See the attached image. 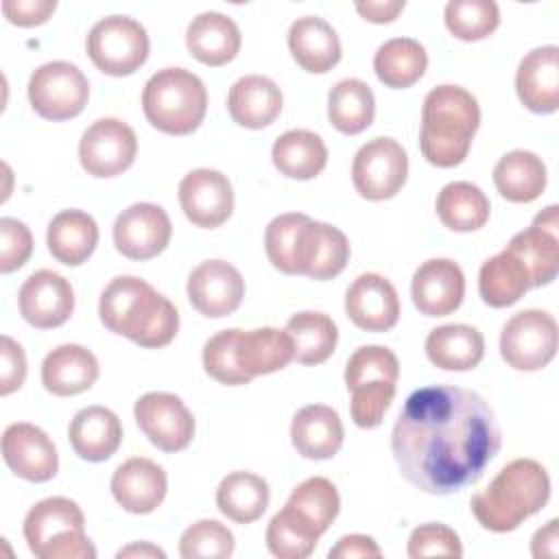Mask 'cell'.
<instances>
[{"label":"cell","instance_id":"1","mask_svg":"<svg viewBox=\"0 0 559 559\" xmlns=\"http://www.w3.org/2000/svg\"><path fill=\"white\" fill-rule=\"evenodd\" d=\"M500 443V426L489 402L450 384L413 391L391 432L400 474L432 496H450L478 483Z\"/></svg>","mask_w":559,"mask_h":559},{"label":"cell","instance_id":"2","mask_svg":"<svg viewBox=\"0 0 559 559\" xmlns=\"http://www.w3.org/2000/svg\"><path fill=\"white\" fill-rule=\"evenodd\" d=\"M98 314L109 332L146 349L166 347L179 330V312L173 301L135 275H118L105 286Z\"/></svg>","mask_w":559,"mask_h":559},{"label":"cell","instance_id":"3","mask_svg":"<svg viewBox=\"0 0 559 559\" xmlns=\"http://www.w3.org/2000/svg\"><path fill=\"white\" fill-rule=\"evenodd\" d=\"M478 124L480 107L474 94L459 85L432 87L421 105V155L437 168L459 166L469 153Z\"/></svg>","mask_w":559,"mask_h":559},{"label":"cell","instance_id":"4","mask_svg":"<svg viewBox=\"0 0 559 559\" xmlns=\"http://www.w3.org/2000/svg\"><path fill=\"white\" fill-rule=\"evenodd\" d=\"M548 498L550 478L546 467L533 459H515L493 476L487 489L472 496L469 507L483 528L509 533L542 511Z\"/></svg>","mask_w":559,"mask_h":559},{"label":"cell","instance_id":"5","mask_svg":"<svg viewBox=\"0 0 559 559\" xmlns=\"http://www.w3.org/2000/svg\"><path fill=\"white\" fill-rule=\"evenodd\" d=\"M142 109L162 133L188 135L199 129L207 111L203 81L186 68L157 70L144 85Z\"/></svg>","mask_w":559,"mask_h":559},{"label":"cell","instance_id":"6","mask_svg":"<svg viewBox=\"0 0 559 559\" xmlns=\"http://www.w3.org/2000/svg\"><path fill=\"white\" fill-rule=\"evenodd\" d=\"M24 539L37 559H94L81 507L63 496L39 500L24 518Z\"/></svg>","mask_w":559,"mask_h":559},{"label":"cell","instance_id":"7","mask_svg":"<svg viewBox=\"0 0 559 559\" xmlns=\"http://www.w3.org/2000/svg\"><path fill=\"white\" fill-rule=\"evenodd\" d=\"M92 63L109 76H129L148 59L151 41L146 28L129 15L98 20L87 35Z\"/></svg>","mask_w":559,"mask_h":559},{"label":"cell","instance_id":"8","mask_svg":"<svg viewBox=\"0 0 559 559\" xmlns=\"http://www.w3.org/2000/svg\"><path fill=\"white\" fill-rule=\"evenodd\" d=\"M87 98V76L70 61H48L28 79V103L44 120H70L85 109Z\"/></svg>","mask_w":559,"mask_h":559},{"label":"cell","instance_id":"9","mask_svg":"<svg viewBox=\"0 0 559 559\" xmlns=\"http://www.w3.org/2000/svg\"><path fill=\"white\" fill-rule=\"evenodd\" d=\"M557 354V321L550 312L526 308L515 312L500 332V356L518 371L544 369Z\"/></svg>","mask_w":559,"mask_h":559},{"label":"cell","instance_id":"10","mask_svg":"<svg viewBox=\"0 0 559 559\" xmlns=\"http://www.w3.org/2000/svg\"><path fill=\"white\" fill-rule=\"evenodd\" d=\"M406 175V151L393 138H373L354 155L352 181L356 192L367 201H384L395 197L402 190Z\"/></svg>","mask_w":559,"mask_h":559},{"label":"cell","instance_id":"11","mask_svg":"<svg viewBox=\"0 0 559 559\" xmlns=\"http://www.w3.org/2000/svg\"><path fill=\"white\" fill-rule=\"evenodd\" d=\"M138 153L133 129L118 118H100L90 124L79 142V159L87 175L107 179L131 168Z\"/></svg>","mask_w":559,"mask_h":559},{"label":"cell","instance_id":"12","mask_svg":"<svg viewBox=\"0 0 559 559\" xmlns=\"http://www.w3.org/2000/svg\"><path fill=\"white\" fill-rule=\"evenodd\" d=\"M133 415L144 437L162 452H181L192 443L194 417L175 393H144L135 402Z\"/></svg>","mask_w":559,"mask_h":559},{"label":"cell","instance_id":"13","mask_svg":"<svg viewBox=\"0 0 559 559\" xmlns=\"http://www.w3.org/2000/svg\"><path fill=\"white\" fill-rule=\"evenodd\" d=\"M173 236V225L164 207L155 203H133L116 216L114 245L129 260H151L159 255Z\"/></svg>","mask_w":559,"mask_h":559},{"label":"cell","instance_id":"14","mask_svg":"<svg viewBox=\"0 0 559 559\" xmlns=\"http://www.w3.org/2000/svg\"><path fill=\"white\" fill-rule=\"evenodd\" d=\"M188 301L207 319H223L238 310L245 297L240 271L225 260H205L188 275Z\"/></svg>","mask_w":559,"mask_h":559},{"label":"cell","instance_id":"15","mask_svg":"<svg viewBox=\"0 0 559 559\" xmlns=\"http://www.w3.org/2000/svg\"><path fill=\"white\" fill-rule=\"evenodd\" d=\"M179 203L192 225L214 229L234 212V188L221 170L197 168L181 179Z\"/></svg>","mask_w":559,"mask_h":559},{"label":"cell","instance_id":"16","mask_svg":"<svg viewBox=\"0 0 559 559\" xmlns=\"http://www.w3.org/2000/svg\"><path fill=\"white\" fill-rule=\"evenodd\" d=\"M17 306L28 325L52 330L70 319L74 310V290L63 275L50 269H39L20 286Z\"/></svg>","mask_w":559,"mask_h":559},{"label":"cell","instance_id":"17","mask_svg":"<svg viewBox=\"0 0 559 559\" xmlns=\"http://www.w3.org/2000/svg\"><path fill=\"white\" fill-rule=\"evenodd\" d=\"M2 459L7 467L28 480L46 483L59 469V456L52 439L28 421H17L2 432Z\"/></svg>","mask_w":559,"mask_h":559},{"label":"cell","instance_id":"18","mask_svg":"<svg viewBox=\"0 0 559 559\" xmlns=\"http://www.w3.org/2000/svg\"><path fill=\"white\" fill-rule=\"evenodd\" d=\"M349 260L347 236L321 221L308 218L299 234L295 247V271L310 280H332L336 277Z\"/></svg>","mask_w":559,"mask_h":559},{"label":"cell","instance_id":"19","mask_svg":"<svg viewBox=\"0 0 559 559\" xmlns=\"http://www.w3.org/2000/svg\"><path fill=\"white\" fill-rule=\"evenodd\" d=\"M345 312L365 332H389L400 319L397 290L384 275L362 273L345 293Z\"/></svg>","mask_w":559,"mask_h":559},{"label":"cell","instance_id":"20","mask_svg":"<svg viewBox=\"0 0 559 559\" xmlns=\"http://www.w3.org/2000/svg\"><path fill=\"white\" fill-rule=\"evenodd\" d=\"M465 295V275L450 258H430L413 275L411 297L426 317L452 314Z\"/></svg>","mask_w":559,"mask_h":559},{"label":"cell","instance_id":"21","mask_svg":"<svg viewBox=\"0 0 559 559\" xmlns=\"http://www.w3.org/2000/svg\"><path fill=\"white\" fill-rule=\"evenodd\" d=\"M557 205L542 210L533 225L524 231H518L507 249L513 251L528 269L533 286H546L557 277L559 271V218Z\"/></svg>","mask_w":559,"mask_h":559},{"label":"cell","instance_id":"22","mask_svg":"<svg viewBox=\"0 0 559 559\" xmlns=\"http://www.w3.org/2000/svg\"><path fill=\"white\" fill-rule=\"evenodd\" d=\"M168 476L151 459L133 456L120 463L111 476V493L129 513H153L166 498Z\"/></svg>","mask_w":559,"mask_h":559},{"label":"cell","instance_id":"23","mask_svg":"<svg viewBox=\"0 0 559 559\" xmlns=\"http://www.w3.org/2000/svg\"><path fill=\"white\" fill-rule=\"evenodd\" d=\"M515 92L533 114L559 109V48L555 44L526 52L515 72Z\"/></svg>","mask_w":559,"mask_h":559},{"label":"cell","instance_id":"24","mask_svg":"<svg viewBox=\"0 0 559 559\" xmlns=\"http://www.w3.org/2000/svg\"><path fill=\"white\" fill-rule=\"evenodd\" d=\"M341 415L325 404H308L299 408L290 421V441L297 454L310 461L332 459L343 445Z\"/></svg>","mask_w":559,"mask_h":559},{"label":"cell","instance_id":"25","mask_svg":"<svg viewBox=\"0 0 559 559\" xmlns=\"http://www.w3.org/2000/svg\"><path fill=\"white\" fill-rule=\"evenodd\" d=\"M98 380L96 356L76 343H66L46 354L41 362V384L57 397L79 395Z\"/></svg>","mask_w":559,"mask_h":559},{"label":"cell","instance_id":"26","mask_svg":"<svg viewBox=\"0 0 559 559\" xmlns=\"http://www.w3.org/2000/svg\"><path fill=\"white\" fill-rule=\"evenodd\" d=\"M240 44L242 37L236 22L218 11L199 13L186 28L188 52L210 68H218L236 59Z\"/></svg>","mask_w":559,"mask_h":559},{"label":"cell","instance_id":"27","mask_svg":"<svg viewBox=\"0 0 559 559\" xmlns=\"http://www.w3.org/2000/svg\"><path fill=\"white\" fill-rule=\"evenodd\" d=\"M288 50L297 66L310 74H325L341 61L336 31L317 15H304L290 24Z\"/></svg>","mask_w":559,"mask_h":559},{"label":"cell","instance_id":"28","mask_svg":"<svg viewBox=\"0 0 559 559\" xmlns=\"http://www.w3.org/2000/svg\"><path fill=\"white\" fill-rule=\"evenodd\" d=\"M68 439L72 450L90 463L107 461L122 443V424L118 415L105 406H85L81 408L70 426Z\"/></svg>","mask_w":559,"mask_h":559},{"label":"cell","instance_id":"29","mask_svg":"<svg viewBox=\"0 0 559 559\" xmlns=\"http://www.w3.org/2000/svg\"><path fill=\"white\" fill-rule=\"evenodd\" d=\"M282 90L262 74L238 79L227 94V109L236 124L245 129H262L275 122L282 111Z\"/></svg>","mask_w":559,"mask_h":559},{"label":"cell","instance_id":"30","mask_svg":"<svg viewBox=\"0 0 559 559\" xmlns=\"http://www.w3.org/2000/svg\"><path fill=\"white\" fill-rule=\"evenodd\" d=\"M236 358L242 373L253 380L255 376L275 373L295 360V345L286 330L277 328H258V330H238Z\"/></svg>","mask_w":559,"mask_h":559},{"label":"cell","instance_id":"31","mask_svg":"<svg viewBox=\"0 0 559 559\" xmlns=\"http://www.w3.org/2000/svg\"><path fill=\"white\" fill-rule=\"evenodd\" d=\"M485 354L483 334L467 323H445L426 336L428 360L443 371H469Z\"/></svg>","mask_w":559,"mask_h":559},{"label":"cell","instance_id":"32","mask_svg":"<svg viewBox=\"0 0 559 559\" xmlns=\"http://www.w3.org/2000/svg\"><path fill=\"white\" fill-rule=\"evenodd\" d=\"M46 245L57 262L79 266L98 245V225L83 210H61L48 223Z\"/></svg>","mask_w":559,"mask_h":559},{"label":"cell","instance_id":"33","mask_svg":"<svg viewBox=\"0 0 559 559\" xmlns=\"http://www.w3.org/2000/svg\"><path fill=\"white\" fill-rule=\"evenodd\" d=\"M546 164L533 151L515 148L504 153L493 166V183L502 199L511 203H531L546 188Z\"/></svg>","mask_w":559,"mask_h":559},{"label":"cell","instance_id":"34","mask_svg":"<svg viewBox=\"0 0 559 559\" xmlns=\"http://www.w3.org/2000/svg\"><path fill=\"white\" fill-rule=\"evenodd\" d=\"M273 166L288 179H314L328 164V146L314 131L290 129L271 148Z\"/></svg>","mask_w":559,"mask_h":559},{"label":"cell","instance_id":"35","mask_svg":"<svg viewBox=\"0 0 559 559\" xmlns=\"http://www.w3.org/2000/svg\"><path fill=\"white\" fill-rule=\"evenodd\" d=\"M533 288L526 264L507 247L483 262L478 271V293L491 308H507Z\"/></svg>","mask_w":559,"mask_h":559},{"label":"cell","instance_id":"36","mask_svg":"<svg viewBox=\"0 0 559 559\" xmlns=\"http://www.w3.org/2000/svg\"><path fill=\"white\" fill-rule=\"evenodd\" d=\"M338 509L341 496L334 483L323 476H310L299 483L284 504V511L317 537L330 528L338 515Z\"/></svg>","mask_w":559,"mask_h":559},{"label":"cell","instance_id":"37","mask_svg":"<svg viewBox=\"0 0 559 559\" xmlns=\"http://www.w3.org/2000/svg\"><path fill=\"white\" fill-rule=\"evenodd\" d=\"M269 483L253 472H231L216 487L218 511L236 524H251L266 511Z\"/></svg>","mask_w":559,"mask_h":559},{"label":"cell","instance_id":"38","mask_svg":"<svg viewBox=\"0 0 559 559\" xmlns=\"http://www.w3.org/2000/svg\"><path fill=\"white\" fill-rule=\"evenodd\" d=\"M428 68L426 48L413 37H393L373 55V72L391 90L415 85Z\"/></svg>","mask_w":559,"mask_h":559},{"label":"cell","instance_id":"39","mask_svg":"<svg viewBox=\"0 0 559 559\" xmlns=\"http://www.w3.org/2000/svg\"><path fill=\"white\" fill-rule=\"evenodd\" d=\"M376 116L371 87L360 79H343L328 94V118L345 135L362 133Z\"/></svg>","mask_w":559,"mask_h":559},{"label":"cell","instance_id":"40","mask_svg":"<svg viewBox=\"0 0 559 559\" xmlns=\"http://www.w3.org/2000/svg\"><path fill=\"white\" fill-rule=\"evenodd\" d=\"M487 194L469 181H452L437 194V214L452 231H476L489 221Z\"/></svg>","mask_w":559,"mask_h":559},{"label":"cell","instance_id":"41","mask_svg":"<svg viewBox=\"0 0 559 559\" xmlns=\"http://www.w3.org/2000/svg\"><path fill=\"white\" fill-rule=\"evenodd\" d=\"M295 345V360L299 365H321L325 362L338 343L336 323L314 310H304L293 314L284 328Z\"/></svg>","mask_w":559,"mask_h":559},{"label":"cell","instance_id":"42","mask_svg":"<svg viewBox=\"0 0 559 559\" xmlns=\"http://www.w3.org/2000/svg\"><path fill=\"white\" fill-rule=\"evenodd\" d=\"M448 31L463 41L489 37L500 24V9L493 0H450L443 9Z\"/></svg>","mask_w":559,"mask_h":559},{"label":"cell","instance_id":"43","mask_svg":"<svg viewBox=\"0 0 559 559\" xmlns=\"http://www.w3.org/2000/svg\"><path fill=\"white\" fill-rule=\"evenodd\" d=\"M236 542L231 531L218 520H199L179 537V555L183 559H227L234 555Z\"/></svg>","mask_w":559,"mask_h":559},{"label":"cell","instance_id":"44","mask_svg":"<svg viewBox=\"0 0 559 559\" xmlns=\"http://www.w3.org/2000/svg\"><path fill=\"white\" fill-rule=\"evenodd\" d=\"M400 378V360L384 345H362L358 347L345 365V384L347 389L365 382H395Z\"/></svg>","mask_w":559,"mask_h":559},{"label":"cell","instance_id":"45","mask_svg":"<svg viewBox=\"0 0 559 559\" xmlns=\"http://www.w3.org/2000/svg\"><path fill=\"white\" fill-rule=\"evenodd\" d=\"M236 341H238V328L216 332L205 341L203 356H201L205 373L227 386H240L251 382L238 365Z\"/></svg>","mask_w":559,"mask_h":559},{"label":"cell","instance_id":"46","mask_svg":"<svg viewBox=\"0 0 559 559\" xmlns=\"http://www.w3.org/2000/svg\"><path fill=\"white\" fill-rule=\"evenodd\" d=\"M319 537L293 520L284 509L266 526V548L280 559H306L314 552Z\"/></svg>","mask_w":559,"mask_h":559},{"label":"cell","instance_id":"47","mask_svg":"<svg viewBox=\"0 0 559 559\" xmlns=\"http://www.w3.org/2000/svg\"><path fill=\"white\" fill-rule=\"evenodd\" d=\"M310 216L299 214V212H288L275 216L264 231V249L269 255V262L286 273V275H297L295 271V247H297V234L301 225Z\"/></svg>","mask_w":559,"mask_h":559},{"label":"cell","instance_id":"48","mask_svg":"<svg viewBox=\"0 0 559 559\" xmlns=\"http://www.w3.org/2000/svg\"><path fill=\"white\" fill-rule=\"evenodd\" d=\"M349 391V413L358 428H376L382 424L384 413L389 411L395 397V382H365Z\"/></svg>","mask_w":559,"mask_h":559},{"label":"cell","instance_id":"49","mask_svg":"<svg viewBox=\"0 0 559 559\" xmlns=\"http://www.w3.org/2000/svg\"><path fill=\"white\" fill-rule=\"evenodd\" d=\"M408 557H463V546L454 528L441 522H428L413 528L408 537Z\"/></svg>","mask_w":559,"mask_h":559},{"label":"cell","instance_id":"50","mask_svg":"<svg viewBox=\"0 0 559 559\" xmlns=\"http://www.w3.org/2000/svg\"><path fill=\"white\" fill-rule=\"evenodd\" d=\"M33 253L28 227L11 216L0 218V273H13L26 264Z\"/></svg>","mask_w":559,"mask_h":559},{"label":"cell","instance_id":"51","mask_svg":"<svg viewBox=\"0 0 559 559\" xmlns=\"http://www.w3.org/2000/svg\"><path fill=\"white\" fill-rule=\"evenodd\" d=\"M0 395H11L24 384L26 378V356L17 341L2 334L0 338Z\"/></svg>","mask_w":559,"mask_h":559},{"label":"cell","instance_id":"52","mask_svg":"<svg viewBox=\"0 0 559 559\" xmlns=\"http://www.w3.org/2000/svg\"><path fill=\"white\" fill-rule=\"evenodd\" d=\"M57 9L55 0H4L2 13L15 26H39Z\"/></svg>","mask_w":559,"mask_h":559},{"label":"cell","instance_id":"53","mask_svg":"<svg viewBox=\"0 0 559 559\" xmlns=\"http://www.w3.org/2000/svg\"><path fill=\"white\" fill-rule=\"evenodd\" d=\"M382 550L369 535H345L336 542L334 548H330V559H369L380 557Z\"/></svg>","mask_w":559,"mask_h":559},{"label":"cell","instance_id":"54","mask_svg":"<svg viewBox=\"0 0 559 559\" xmlns=\"http://www.w3.org/2000/svg\"><path fill=\"white\" fill-rule=\"evenodd\" d=\"M406 2L404 0H367V2H356V11L373 24H386L393 22L402 11Z\"/></svg>","mask_w":559,"mask_h":559},{"label":"cell","instance_id":"55","mask_svg":"<svg viewBox=\"0 0 559 559\" xmlns=\"http://www.w3.org/2000/svg\"><path fill=\"white\" fill-rule=\"evenodd\" d=\"M557 526L559 522L552 518L546 526L537 528L531 542V552L533 557L542 559V557H557L559 552V535H557Z\"/></svg>","mask_w":559,"mask_h":559},{"label":"cell","instance_id":"56","mask_svg":"<svg viewBox=\"0 0 559 559\" xmlns=\"http://www.w3.org/2000/svg\"><path fill=\"white\" fill-rule=\"evenodd\" d=\"M116 557H118V559H122V557H148V559H151V557H159V559H164L166 552H164L162 548L148 544V542H140V544H129V546L120 548Z\"/></svg>","mask_w":559,"mask_h":559}]
</instances>
